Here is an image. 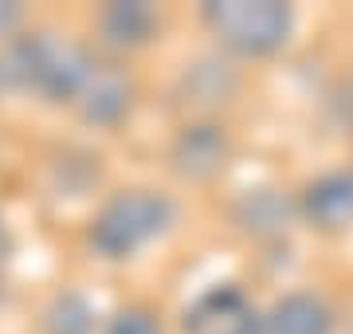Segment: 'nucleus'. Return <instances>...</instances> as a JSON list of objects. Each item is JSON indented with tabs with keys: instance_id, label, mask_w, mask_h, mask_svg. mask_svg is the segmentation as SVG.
Instances as JSON below:
<instances>
[{
	"instance_id": "dca6fc26",
	"label": "nucleus",
	"mask_w": 353,
	"mask_h": 334,
	"mask_svg": "<svg viewBox=\"0 0 353 334\" xmlns=\"http://www.w3.org/2000/svg\"><path fill=\"white\" fill-rule=\"evenodd\" d=\"M12 256V236H8V224H4V217H0V264Z\"/></svg>"
},
{
	"instance_id": "0eeeda50",
	"label": "nucleus",
	"mask_w": 353,
	"mask_h": 334,
	"mask_svg": "<svg viewBox=\"0 0 353 334\" xmlns=\"http://www.w3.org/2000/svg\"><path fill=\"white\" fill-rule=\"evenodd\" d=\"M299 217L318 232L353 228V166L314 177L299 197Z\"/></svg>"
},
{
	"instance_id": "20e7f679",
	"label": "nucleus",
	"mask_w": 353,
	"mask_h": 334,
	"mask_svg": "<svg viewBox=\"0 0 353 334\" xmlns=\"http://www.w3.org/2000/svg\"><path fill=\"white\" fill-rule=\"evenodd\" d=\"M94 55L83 43L71 39H51L43 36V52H39V71H36V95L48 103H75L83 83H87Z\"/></svg>"
},
{
	"instance_id": "9b49d317",
	"label": "nucleus",
	"mask_w": 353,
	"mask_h": 334,
	"mask_svg": "<svg viewBox=\"0 0 353 334\" xmlns=\"http://www.w3.org/2000/svg\"><path fill=\"white\" fill-rule=\"evenodd\" d=\"M299 217V205H290L279 189H248L236 201V224L252 236H279Z\"/></svg>"
},
{
	"instance_id": "39448f33",
	"label": "nucleus",
	"mask_w": 353,
	"mask_h": 334,
	"mask_svg": "<svg viewBox=\"0 0 353 334\" xmlns=\"http://www.w3.org/2000/svg\"><path fill=\"white\" fill-rule=\"evenodd\" d=\"M75 106L87 126H118L130 115V106H134V79H130V71L118 63H99L94 59Z\"/></svg>"
},
{
	"instance_id": "1a4fd4ad",
	"label": "nucleus",
	"mask_w": 353,
	"mask_h": 334,
	"mask_svg": "<svg viewBox=\"0 0 353 334\" xmlns=\"http://www.w3.org/2000/svg\"><path fill=\"white\" fill-rule=\"evenodd\" d=\"M236 90H240V75L224 59H196L176 79V99L189 110H216V106L232 103Z\"/></svg>"
},
{
	"instance_id": "7ed1b4c3",
	"label": "nucleus",
	"mask_w": 353,
	"mask_h": 334,
	"mask_svg": "<svg viewBox=\"0 0 353 334\" xmlns=\"http://www.w3.org/2000/svg\"><path fill=\"white\" fill-rule=\"evenodd\" d=\"M181 326L185 334H263V311L240 287L224 283L192 299V307H185Z\"/></svg>"
},
{
	"instance_id": "423d86ee",
	"label": "nucleus",
	"mask_w": 353,
	"mask_h": 334,
	"mask_svg": "<svg viewBox=\"0 0 353 334\" xmlns=\"http://www.w3.org/2000/svg\"><path fill=\"white\" fill-rule=\"evenodd\" d=\"M232 141L216 122H189L169 146V166L185 181H212L228 166Z\"/></svg>"
},
{
	"instance_id": "f257e3e1",
	"label": "nucleus",
	"mask_w": 353,
	"mask_h": 334,
	"mask_svg": "<svg viewBox=\"0 0 353 334\" xmlns=\"http://www.w3.org/2000/svg\"><path fill=\"white\" fill-rule=\"evenodd\" d=\"M173 217L176 208L165 193H157V189H126V193H114L99 208V217L90 220L87 244L102 259H130L145 244H153L157 236H165Z\"/></svg>"
},
{
	"instance_id": "2eb2a0df",
	"label": "nucleus",
	"mask_w": 353,
	"mask_h": 334,
	"mask_svg": "<svg viewBox=\"0 0 353 334\" xmlns=\"http://www.w3.org/2000/svg\"><path fill=\"white\" fill-rule=\"evenodd\" d=\"M20 20H24V8L12 4V0H0V39H12Z\"/></svg>"
},
{
	"instance_id": "ddd939ff",
	"label": "nucleus",
	"mask_w": 353,
	"mask_h": 334,
	"mask_svg": "<svg viewBox=\"0 0 353 334\" xmlns=\"http://www.w3.org/2000/svg\"><path fill=\"white\" fill-rule=\"evenodd\" d=\"M99 315L87 295L79 291H59L43 311V334H94Z\"/></svg>"
},
{
	"instance_id": "4468645a",
	"label": "nucleus",
	"mask_w": 353,
	"mask_h": 334,
	"mask_svg": "<svg viewBox=\"0 0 353 334\" xmlns=\"http://www.w3.org/2000/svg\"><path fill=\"white\" fill-rule=\"evenodd\" d=\"M106 334H161V322L150 307H122L106 322Z\"/></svg>"
},
{
	"instance_id": "6e6552de",
	"label": "nucleus",
	"mask_w": 353,
	"mask_h": 334,
	"mask_svg": "<svg viewBox=\"0 0 353 334\" xmlns=\"http://www.w3.org/2000/svg\"><path fill=\"white\" fill-rule=\"evenodd\" d=\"M99 36L114 52H138L161 32V12L145 0H114L99 12Z\"/></svg>"
},
{
	"instance_id": "f8f14e48",
	"label": "nucleus",
	"mask_w": 353,
	"mask_h": 334,
	"mask_svg": "<svg viewBox=\"0 0 353 334\" xmlns=\"http://www.w3.org/2000/svg\"><path fill=\"white\" fill-rule=\"evenodd\" d=\"M43 52V32H28L0 43V95H36V71Z\"/></svg>"
},
{
	"instance_id": "9d476101",
	"label": "nucleus",
	"mask_w": 353,
	"mask_h": 334,
	"mask_svg": "<svg viewBox=\"0 0 353 334\" xmlns=\"http://www.w3.org/2000/svg\"><path fill=\"white\" fill-rule=\"evenodd\" d=\"M334 331V311L322 295L294 291L283 295L275 307L263 315V334H330Z\"/></svg>"
},
{
	"instance_id": "f03ea898",
	"label": "nucleus",
	"mask_w": 353,
	"mask_h": 334,
	"mask_svg": "<svg viewBox=\"0 0 353 334\" xmlns=\"http://www.w3.org/2000/svg\"><path fill=\"white\" fill-rule=\"evenodd\" d=\"M201 20L220 48L248 59L275 55L294 28V12L283 0H208Z\"/></svg>"
}]
</instances>
